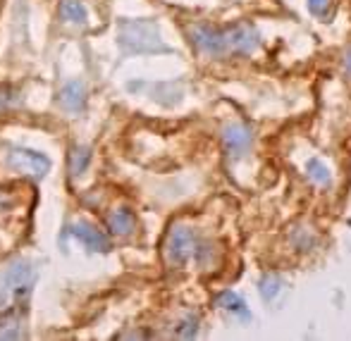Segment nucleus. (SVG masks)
Masks as SVG:
<instances>
[{"label": "nucleus", "instance_id": "1", "mask_svg": "<svg viewBox=\"0 0 351 341\" xmlns=\"http://www.w3.org/2000/svg\"><path fill=\"white\" fill-rule=\"evenodd\" d=\"M38 279V270L34 260L17 258L5 268L3 277H0V303H22L24 299H29L34 284Z\"/></svg>", "mask_w": 351, "mask_h": 341}, {"label": "nucleus", "instance_id": "2", "mask_svg": "<svg viewBox=\"0 0 351 341\" xmlns=\"http://www.w3.org/2000/svg\"><path fill=\"white\" fill-rule=\"evenodd\" d=\"M196 249H199V241H196V234L191 227L186 225H175L170 229L165 239V260L167 265H175V268H182L191 260V255H196Z\"/></svg>", "mask_w": 351, "mask_h": 341}, {"label": "nucleus", "instance_id": "3", "mask_svg": "<svg viewBox=\"0 0 351 341\" xmlns=\"http://www.w3.org/2000/svg\"><path fill=\"white\" fill-rule=\"evenodd\" d=\"M8 165L14 172L24 177H32V179H43L51 170V160L48 155H43L41 151H32V148H22V146H12L8 151Z\"/></svg>", "mask_w": 351, "mask_h": 341}, {"label": "nucleus", "instance_id": "4", "mask_svg": "<svg viewBox=\"0 0 351 341\" xmlns=\"http://www.w3.org/2000/svg\"><path fill=\"white\" fill-rule=\"evenodd\" d=\"M65 236L77 239L91 253H108L110 251V239L91 222H72L70 227H65Z\"/></svg>", "mask_w": 351, "mask_h": 341}, {"label": "nucleus", "instance_id": "5", "mask_svg": "<svg viewBox=\"0 0 351 341\" xmlns=\"http://www.w3.org/2000/svg\"><path fill=\"white\" fill-rule=\"evenodd\" d=\"M191 38H194L196 48L204 55L217 58L230 53V48H227V31H217V29L210 27H194L191 29Z\"/></svg>", "mask_w": 351, "mask_h": 341}, {"label": "nucleus", "instance_id": "6", "mask_svg": "<svg viewBox=\"0 0 351 341\" xmlns=\"http://www.w3.org/2000/svg\"><path fill=\"white\" fill-rule=\"evenodd\" d=\"M222 143H225V151L237 160L251 148V131L244 125H230L222 131Z\"/></svg>", "mask_w": 351, "mask_h": 341}, {"label": "nucleus", "instance_id": "7", "mask_svg": "<svg viewBox=\"0 0 351 341\" xmlns=\"http://www.w3.org/2000/svg\"><path fill=\"white\" fill-rule=\"evenodd\" d=\"M58 103H60L62 110H67L70 115L82 112L84 105H86V91H84V84L82 81L67 84V86L60 91V96H58Z\"/></svg>", "mask_w": 351, "mask_h": 341}, {"label": "nucleus", "instance_id": "8", "mask_svg": "<svg viewBox=\"0 0 351 341\" xmlns=\"http://www.w3.org/2000/svg\"><path fill=\"white\" fill-rule=\"evenodd\" d=\"M108 227L115 236H130L136 227V220H134V212L130 207H117L108 215Z\"/></svg>", "mask_w": 351, "mask_h": 341}, {"label": "nucleus", "instance_id": "9", "mask_svg": "<svg viewBox=\"0 0 351 341\" xmlns=\"http://www.w3.org/2000/svg\"><path fill=\"white\" fill-rule=\"evenodd\" d=\"M24 315L19 313H8L0 320V339H24L27 329H24Z\"/></svg>", "mask_w": 351, "mask_h": 341}, {"label": "nucleus", "instance_id": "10", "mask_svg": "<svg viewBox=\"0 0 351 341\" xmlns=\"http://www.w3.org/2000/svg\"><path fill=\"white\" fill-rule=\"evenodd\" d=\"M60 17L65 19L67 24H77V27H84L88 22V12L79 0H62L60 5Z\"/></svg>", "mask_w": 351, "mask_h": 341}, {"label": "nucleus", "instance_id": "11", "mask_svg": "<svg viewBox=\"0 0 351 341\" xmlns=\"http://www.w3.org/2000/svg\"><path fill=\"white\" fill-rule=\"evenodd\" d=\"M91 165V148L88 146H72L70 148V175L79 177Z\"/></svg>", "mask_w": 351, "mask_h": 341}, {"label": "nucleus", "instance_id": "12", "mask_svg": "<svg viewBox=\"0 0 351 341\" xmlns=\"http://www.w3.org/2000/svg\"><path fill=\"white\" fill-rule=\"evenodd\" d=\"M217 303H220V308H225L227 313H232V315H239V318H246V315H249L244 299H241L239 294H234V291H225V294H220Z\"/></svg>", "mask_w": 351, "mask_h": 341}, {"label": "nucleus", "instance_id": "13", "mask_svg": "<svg viewBox=\"0 0 351 341\" xmlns=\"http://www.w3.org/2000/svg\"><path fill=\"white\" fill-rule=\"evenodd\" d=\"M308 175H311V179L313 181H318V184H328L330 181V172H328V167L323 165V162H318V160H311L308 162Z\"/></svg>", "mask_w": 351, "mask_h": 341}, {"label": "nucleus", "instance_id": "14", "mask_svg": "<svg viewBox=\"0 0 351 341\" xmlns=\"http://www.w3.org/2000/svg\"><path fill=\"white\" fill-rule=\"evenodd\" d=\"M196 325H199V320L196 318H186L184 323L180 325V329H177V337H194Z\"/></svg>", "mask_w": 351, "mask_h": 341}, {"label": "nucleus", "instance_id": "15", "mask_svg": "<svg viewBox=\"0 0 351 341\" xmlns=\"http://www.w3.org/2000/svg\"><path fill=\"white\" fill-rule=\"evenodd\" d=\"M308 5L315 14H320V17L330 10V0H308Z\"/></svg>", "mask_w": 351, "mask_h": 341}, {"label": "nucleus", "instance_id": "16", "mask_svg": "<svg viewBox=\"0 0 351 341\" xmlns=\"http://www.w3.org/2000/svg\"><path fill=\"white\" fill-rule=\"evenodd\" d=\"M344 67H347V72L351 74V51L347 53V60H344Z\"/></svg>", "mask_w": 351, "mask_h": 341}]
</instances>
